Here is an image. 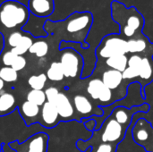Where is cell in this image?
<instances>
[{"label": "cell", "instance_id": "13", "mask_svg": "<svg viewBox=\"0 0 153 152\" xmlns=\"http://www.w3.org/2000/svg\"><path fill=\"white\" fill-rule=\"evenodd\" d=\"M61 119L55 104L46 102L40 108L39 123L45 128H54L60 123Z\"/></svg>", "mask_w": 153, "mask_h": 152}, {"label": "cell", "instance_id": "11", "mask_svg": "<svg viewBox=\"0 0 153 152\" xmlns=\"http://www.w3.org/2000/svg\"><path fill=\"white\" fill-rule=\"evenodd\" d=\"M72 102L74 110L80 119L90 118L92 116L100 117L104 115V111L100 107H98L85 93L76 92L72 97Z\"/></svg>", "mask_w": 153, "mask_h": 152}, {"label": "cell", "instance_id": "6", "mask_svg": "<svg viewBox=\"0 0 153 152\" xmlns=\"http://www.w3.org/2000/svg\"><path fill=\"white\" fill-rule=\"evenodd\" d=\"M78 84L84 88V93L98 107H108L118 101L114 92L104 84L100 77L96 75L92 74L88 78L81 79L78 82Z\"/></svg>", "mask_w": 153, "mask_h": 152}, {"label": "cell", "instance_id": "7", "mask_svg": "<svg viewBox=\"0 0 153 152\" xmlns=\"http://www.w3.org/2000/svg\"><path fill=\"white\" fill-rule=\"evenodd\" d=\"M97 61L105 60L116 56L128 55L127 40L119 33H109L105 35L96 50Z\"/></svg>", "mask_w": 153, "mask_h": 152}, {"label": "cell", "instance_id": "3", "mask_svg": "<svg viewBox=\"0 0 153 152\" xmlns=\"http://www.w3.org/2000/svg\"><path fill=\"white\" fill-rule=\"evenodd\" d=\"M130 126L119 123L113 114H110L102 123L99 130L91 133L90 139L79 140L76 142L77 149L82 152H86L91 145L97 143H109L118 146L126 138Z\"/></svg>", "mask_w": 153, "mask_h": 152}, {"label": "cell", "instance_id": "18", "mask_svg": "<svg viewBox=\"0 0 153 152\" xmlns=\"http://www.w3.org/2000/svg\"><path fill=\"white\" fill-rule=\"evenodd\" d=\"M46 75L48 80L53 82H61L65 79L63 67L59 61H54L50 64L46 72Z\"/></svg>", "mask_w": 153, "mask_h": 152}, {"label": "cell", "instance_id": "22", "mask_svg": "<svg viewBox=\"0 0 153 152\" xmlns=\"http://www.w3.org/2000/svg\"><path fill=\"white\" fill-rule=\"evenodd\" d=\"M48 82V77L46 73H39L38 75H31L28 79V84L31 90H43Z\"/></svg>", "mask_w": 153, "mask_h": 152}, {"label": "cell", "instance_id": "1", "mask_svg": "<svg viewBox=\"0 0 153 152\" xmlns=\"http://www.w3.org/2000/svg\"><path fill=\"white\" fill-rule=\"evenodd\" d=\"M94 22L91 12H74L63 21L53 22L47 20L44 22L43 30L48 35H52L62 41L82 44L84 49L90 48L86 39L92 29Z\"/></svg>", "mask_w": 153, "mask_h": 152}, {"label": "cell", "instance_id": "21", "mask_svg": "<svg viewBox=\"0 0 153 152\" xmlns=\"http://www.w3.org/2000/svg\"><path fill=\"white\" fill-rule=\"evenodd\" d=\"M26 100L41 108L47 102L45 91L39 90H30L26 95Z\"/></svg>", "mask_w": 153, "mask_h": 152}, {"label": "cell", "instance_id": "30", "mask_svg": "<svg viewBox=\"0 0 153 152\" xmlns=\"http://www.w3.org/2000/svg\"><path fill=\"white\" fill-rule=\"evenodd\" d=\"M4 83H5V82L0 79V93L3 91V90H4Z\"/></svg>", "mask_w": 153, "mask_h": 152}, {"label": "cell", "instance_id": "26", "mask_svg": "<svg viewBox=\"0 0 153 152\" xmlns=\"http://www.w3.org/2000/svg\"><path fill=\"white\" fill-rule=\"evenodd\" d=\"M17 56H18L12 52L10 49L7 51H4L0 56V65L2 66H12Z\"/></svg>", "mask_w": 153, "mask_h": 152}, {"label": "cell", "instance_id": "27", "mask_svg": "<svg viewBox=\"0 0 153 152\" xmlns=\"http://www.w3.org/2000/svg\"><path fill=\"white\" fill-rule=\"evenodd\" d=\"M45 95H46V98H47V101L48 102H50V103H55L60 90H58V88L56 87H54V86H50L48 88H47L45 90Z\"/></svg>", "mask_w": 153, "mask_h": 152}, {"label": "cell", "instance_id": "25", "mask_svg": "<svg viewBox=\"0 0 153 152\" xmlns=\"http://www.w3.org/2000/svg\"><path fill=\"white\" fill-rule=\"evenodd\" d=\"M117 147L109 143H97L91 145V150L88 152H117Z\"/></svg>", "mask_w": 153, "mask_h": 152}, {"label": "cell", "instance_id": "10", "mask_svg": "<svg viewBox=\"0 0 153 152\" xmlns=\"http://www.w3.org/2000/svg\"><path fill=\"white\" fill-rule=\"evenodd\" d=\"M49 136L44 132H39L28 137L23 142H11L8 146L15 152H48Z\"/></svg>", "mask_w": 153, "mask_h": 152}, {"label": "cell", "instance_id": "12", "mask_svg": "<svg viewBox=\"0 0 153 152\" xmlns=\"http://www.w3.org/2000/svg\"><path fill=\"white\" fill-rule=\"evenodd\" d=\"M54 104L56 108L61 121L76 120L81 122L74 110L71 98L65 92L60 91Z\"/></svg>", "mask_w": 153, "mask_h": 152}, {"label": "cell", "instance_id": "8", "mask_svg": "<svg viewBox=\"0 0 153 152\" xmlns=\"http://www.w3.org/2000/svg\"><path fill=\"white\" fill-rule=\"evenodd\" d=\"M59 51V62L63 67L65 78L78 82L82 79L84 67L82 56L71 47H66Z\"/></svg>", "mask_w": 153, "mask_h": 152}, {"label": "cell", "instance_id": "2", "mask_svg": "<svg viewBox=\"0 0 153 152\" xmlns=\"http://www.w3.org/2000/svg\"><path fill=\"white\" fill-rule=\"evenodd\" d=\"M111 18L119 28V34L129 40L143 35L145 19L134 7H126L118 1H112L110 4Z\"/></svg>", "mask_w": 153, "mask_h": 152}, {"label": "cell", "instance_id": "14", "mask_svg": "<svg viewBox=\"0 0 153 152\" xmlns=\"http://www.w3.org/2000/svg\"><path fill=\"white\" fill-rule=\"evenodd\" d=\"M28 9L37 17L47 18L54 13L55 2L54 0H29Z\"/></svg>", "mask_w": 153, "mask_h": 152}, {"label": "cell", "instance_id": "23", "mask_svg": "<svg viewBox=\"0 0 153 152\" xmlns=\"http://www.w3.org/2000/svg\"><path fill=\"white\" fill-rule=\"evenodd\" d=\"M19 73L11 66H1L0 68V79L4 82L11 83L17 82Z\"/></svg>", "mask_w": 153, "mask_h": 152}, {"label": "cell", "instance_id": "17", "mask_svg": "<svg viewBox=\"0 0 153 152\" xmlns=\"http://www.w3.org/2000/svg\"><path fill=\"white\" fill-rule=\"evenodd\" d=\"M16 99L13 94L6 91L0 93V117L5 116L17 109Z\"/></svg>", "mask_w": 153, "mask_h": 152}, {"label": "cell", "instance_id": "5", "mask_svg": "<svg viewBox=\"0 0 153 152\" xmlns=\"http://www.w3.org/2000/svg\"><path fill=\"white\" fill-rule=\"evenodd\" d=\"M28 6L16 0H6L0 4V25L6 30H19L30 18Z\"/></svg>", "mask_w": 153, "mask_h": 152}, {"label": "cell", "instance_id": "15", "mask_svg": "<svg viewBox=\"0 0 153 152\" xmlns=\"http://www.w3.org/2000/svg\"><path fill=\"white\" fill-rule=\"evenodd\" d=\"M128 65V55L116 56L105 60L97 61L95 69H113L124 73Z\"/></svg>", "mask_w": 153, "mask_h": 152}, {"label": "cell", "instance_id": "16", "mask_svg": "<svg viewBox=\"0 0 153 152\" xmlns=\"http://www.w3.org/2000/svg\"><path fill=\"white\" fill-rule=\"evenodd\" d=\"M17 110L20 113L22 119L28 126L34 124V119H37L40 114V107L27 100L23 101L22 105L17 108Z\"/></svg>", "mask_w": 153, "mask_h": 152}, {"label": "cell", "instance_id": "9", "mask_svg": "<svg viewBox=\"0 0 153 152\" xmlns=\"http://www.w3.org/2000/svg\"><path fill=\"white\" fill-rule=\"evenodd\" d=\"M92 74L102 80L104 84L114 92L117 100L127 96L129 85L125 82L123 73L113 69H95Z\"/></svg>", "mask_w": 153, "mask_h": 152}, {"label": "cell", "instance_id": "4", "mask_svg": "<svg viewBox=\"0 0 153 152\" xmlns=\"http://www.w3.org/2000/svg\"><path fill=\"white\" fill-rule=\"evenodd\" d=\"M123 77L128 84L138 82L142 87V96L146 99L145 89L153 82V56L128 54V65Z\"/></svg>", "mask_w": 153, "mask_h": 152}, {"label": "cell", "instance_id": "19", "mask_svg": "<svg viewBox=\"0 0 153 152\" xmlns=\"http://www.w3.org/2000/svg\"><path fill=\"white\" fill-rule=\"evenodd\" d=\"M49 51V45L44 39V38H39L38 40H35L29 49V53L35 55L39 58L45 57Z\"/></svg>", "mask_w": 153, "mask_h": 152}, {"label": "cell", "instance_id": "20", "mask_svg": "<svg viewBox=\"0 0 153 152\" xmlns=\"http://www.w3.org/2000/svg\"><path fill=\"white\" fill-rule=\"evenodd\" d=\"M33 42H34L33 36L30 33L25 31V33H24L21 42L19 43V45L14 48H11L10 50L17 56H23L24 54L29 52V49L32 46Z\"/></svg>", "mask_w": 153, "mask_h": 152}, {"label": "cell", "instance_id": "28", "mask_svg": "<svg viewBox=\"0 0 153 152\" xmlns=\"http://www.w3.org/2000/svg\"><path fill=\"white\" fill-rule=\"evenodd\" d=\"M27 65V60L23 56H18L16 57V59L14 60V62L12 65V68L14 69L16 72H21L22 71Z\"/></svg>", "mask_w": 153, "mask_h": 152}, {"label": "cell", "instance_id": "24", "mask_svg": "<svg viewBox=\"0 0 153 152\" xmlns=\"http://www.w3.org/2000/svg\"><path fill=\"white\" fill-rule=\"evenodd\" d=\"M24 33H25V31L24 30H22L12 31L8 35L7 39H5V44H7L10 47V49L16 47L19 45V43L21 42L22 37L24 35Z\"/></svg>", "mask_w": 153, "mask_h": 152}, {"label": "cell", "instance_id": "31", "mask_svg": "<svg viewBox=\"0 0 153 152\" xmlns=\"http://www.w3.org/2000/svg\"><path fill=\"white\" fill-rule=\"evenodd\" d=\"M0 26H1V25H0Z\"/></svg>", "mask_w": 153, "mask_h": 152}, {"label": "cell", "instance_id": "29", "mask_svg": "<svg viewBox=\"0 0 153 152\" xmlns=\"http://www.w3.org/2000/svg\"><path fill=\"white\" fill-rule=\"evenodd\" d=\"M81 122L83 123L85 128H86L88 131H90V132L92 133V132L95 130V127H96V121H95L93 118H91V117H90V118H84V119H82Z\"/></svg>", "mask_w": 153, "mask_h": 152}]
</instances>
